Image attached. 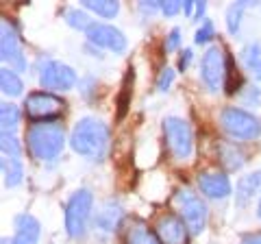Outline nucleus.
I'll list each match as a JSON object with an SVG mask.
<instances>
[{"mask_svg": "<svg viewBox=\"0 0 261 244\" xmlns=\"http://www.w3.org/2000/svg\"><path fill=\"white\" fill-rule=\"evenodd\" d=\"M72 151L89 159H102L109 149V129L96 118H83L76 122L70 135Z\"/></svg>", "mask_w": 261, "mask_h": 244, "instance_id": "nucleus-1", "label": "nucleus"}, {"mask_svg": "<svg viewBox=\"0 0 261 244\" xmlns=\"http://www.w3.org/2000/svg\"><path fill=\"white\" fill-rule=\"evenodd\" d=\"M27 144L31 155L39 161H50L61 155L65 146V135L63 127L57 122H37L29 129Z\"/></svg>", "mask_w": 261, "mask_h": 244, "instance_id": "nucleus-2", "label": "nucleus"}, {"mask_svg": "<svg viewBox=\"0 0 261 244\" xmlns=\"http://www.w3.org/2000/svg\"><path fill=\"white\" fill-rule=\"evenodd\" d=\"M94 194L81 188L70 197L68 207H65V229L70 238H83L87 231V221L92 216Z\"/></svg>", "mask_w": 261, "mask_h": 244, "instance_id": "nucleus-3", "label": "nucleus"}, {"mask_svg": "<svg viewBox=\"0 0 261 244\" xmlns=\"http://www.w3.org/2000/svg\"><path fill=\"white\" fill-rule=\"evenodd\" d=\"M220 125L235 140H255L261 135V120L240 107H226L220 113Z\"/></svg>", "mask_w": 261, "mask_h": 244, "instance_id": "nucleus-4", "label": "nucleus"}, {"mask_svg": "<svg viewBox=\"0 0 261 244\" xmlns=\"http://www.w3.org/2000/svg\"><path fill=\"white\" fill-rule=\"evenodd\" d=\"M176 203L178 209H181V218L187 225L190 233H200L207 227V205L202 203L190 188H183L176 192Z\"/></svg>", "mask_w": 261, "mask_h": 244, "instance_id": "nucleus-5", "label": "nucleus"}, {"mask_svg": "<svg viewBox=\"0 0 261 244\" xmlns=\"http://www.w3.org/2000/svg\"><path fill=\"white\" fill-rule=\"evenodd\" d=\"M163 133H166V142L176 159H187L192 155L194 137H192L190 125L183 118H176V116L166 118L163 120Z\"/></svg>", "mask_w": 261, "mask_h": 244, "instance_id": "nucleus-6", "label": "nucleus"}, {"mask_svg": "<svg viewBox=\"0 0 261 244\" xmlns=\"http://www.w3.org/2000/svg\"><path fill=\"white\" fill-rule=\"evenodd\" d=\"M200 75L211 92H220V89L224 87V81L228 77V61L220 46H211L209 51L202 55Z\"/></svg>", "mask_w": 261, "mask_h": 244, "instance_id": "nucleus-7", "label": "nucleus"}, {"mask_svg": "<svg viewBox=\"0 0 261 244\" xmlns=\"http://www.w3.org/2000/svg\"><path fill=\"white\" fill-rule=\"evenodd\" d=\"M24 107H27L29 118L37 120V122H53L55 118L61 116L63 101L50 92H33L27 96Z\"/></svg>", "mask_w": 261, "mask_h": 244, "instance_id": "nucleus-8", "label": "nucleus"}, {"mask_svg": "<svg viewBox=\"0 0 261 244\" xmlns=\"http://www.w3.org/2000/svg\"><path fill=\"white\" fill-rule=\"evenodd\" d=\"M39 83L44 89H59L68 92L76 85V72L61 61H46L39 72Z\"/></svg>", "mask_w": 261, "mask_h": 244, "instance_id": "nucleus-9", "label": "nucleus"}, {"mask_svg": "<svg viewBox=\"0 0 261 244\" xmlns=\"http://www.w3.org/2000/svg\"><path fill=\"white\" fill-rule=\"evenodd\" d=\"M0 57H3L5 63H9V66L15 68L18 72L27 70V59H24V55H22L18 33H15L13 24L9 20L0 22Z\"/></svg>", "mask_w": 261, "mask_h": 244, "instance_id": "nucleus-10", "label": "nucleus"}, {"mask_svg": "<svg viewBox=\"0 0 261 244\" xmlns=\"http://www.w3.org/2000/svg\"><path fill=\"white\" fill-rule=\"evenodd\" d=\"M87 39L100 48H107L113 53H122L126 48V37L120 29L111 27V24H102V22H94L92 27L87 29Z\"/></svg>", "mask_w": 261, "mask_h": 244, "instance_id": "nucleus-11", "label": "nucleus"}, {"mask_svg": "<svg viewBox=\"0 0 261 244\" xmlns=\"http://www.w3.org/2000/svg\"><path fill=\"white\" fill-rule=\"evenodd\" d=\"M157 231L161 244H187L190 240V229L183 223V218H178L174 214H166L157 221Z\"/></svg>", "mask_w": 261, "mask_h": 244, "instance_id": "nucleus-12", "label": "nucleus"}, {"mask_svg": "<svg viewBox=\"0 0 261 244\" xmlns=\"http://www.w3.org/2000/svg\"><path fill=\"white\" fill-rule=\"evenodd\" d=\"M198 188L209 199H226L231 194V181L222 173H202L198 175Z\"/></svg>", "mask_w": 261, "mask_h": 244, "instance_id": "nucleus-13", "label": "nucleus"}, {"mask_svg": "<svg viewBox=\"0 0 261 244\" xmlns=\"http://www.w3.org/2000/svg\"><path fill=\"white\" fill-rule=\"evenodd\" d=\"M39 227L37 218L31 214H20L15 218V235H13V244H37L39 242Z\"/></svg>", "mask_w": 261, "mask_h": 244, "instance_id": "nucleus-14", "label": "nucleus"}, {"mask_svg": "<svg viewBox=\"0 0 261 244\" xmlns=\"http://www.w3.org/2000/svg\"><path fill=\"white\" fill-rule=\"evenodd\" d=\"M124 242L126 244H161L157 231H152L148 225L140 218H133L124 231Z\"/></svg>", "mask_w": 261, "mask_h": 244, "instance_id": "nucleus-15", "label": "nucleus"}, {"mask_svg": "<svg viewBox=\"0 0 261 244\" xmlns=\"http://www.w3.org/2000/svg\"><path fill=\"white\" fill-rule=\"evenodd\" d=\"M259 192H261V170L240 179L238 188H235V203H238L240 207H246Z\"/></svg>", "mask_w": 261, "mask_h": 244, "instance_id": "nucleus-16", "label": "nucleus"}, {"mask_svg": "<svg viewBox=\"0 0 261 244\" xmlns=\"http://www.w3.org/2000/svg\"><path fill=\"white\" fill-rule=\"evenodd\" d=\"M120 221H122V207L118 205V203H113V201H107L102 205V209L96 214V227L98 229H102L105 233L116 231Z\"/></svg>", "mask_w": 261, "mask_h": 244, "instance_id": "nucleus-17", "label": "nucleus"}, {"mask_svg": "<svg viewBox=\"0 0 261 244\" xmlns=\"http://www.w3.org/2000/svg\"><path fill=\"white\" fill-rule=\"evenodd\" d=\"M218 157H220V164H222L226 170H238L244 166V161H246L244 151L233 142H220L218 144Z\"/></svg>", "mask_w": 261, "mask_h": 244, "instance_id": "nucleus-18", "label": "nucleus"}, {"mask_svg": "<svg viewBox=\"0 0 261 244\" xmlns=\"http://www.w3.org/2000/svg\"><path fill=\"white\" fill-rule=\"evenodd\" d=\"M242 61H244V68H246L257 81H261V44L259 42L244 46Z\"/></svg>", "mask_w": 261, "mask_h": 244, "instance_id": "nucleus-19", "label": "nucleus"}, {"mask_svg": "<svg viewBox=\"0 0 261 244\" xmlns=\"http://www.w3.org/2000/svg\"><path fill=\"white\" fill-rule=\"evenodd\" d=\"M3 177H5V185H9V188L20 185L22 177H24L22 161L18 157H7V155H3Z\"/></svg>", "mask_w": 261, "mask_h": 244, "instance_id": "nucleus-20", "label": "nucleus"}, {"mask_svg": "<svg viewBox=\"0 0 261 244\" xmlns=\"http://www.w3.org/2000/svg\"><path fill=\"white\" fill-rule=\"evenodd\" d=\"M0 89H3L5 96H20L24 85H22V79L18 77V72L9 68L0 70Z\"/></svg>", "mask_w": 261, "mask_h": 244, "instance_id": "nucleus-21", "label": "nucleus"}, {"mask_svg": "<svg viewBox=\"0 0 261 244\" xmlns=\"http://www.w3.org/2000/svg\"><path fill=\"white\" fill-rule=\"evenodd\" d=\"M250 7H255V3H246V0H242V3H235L228 7L226 11V29L228 33L235 35L240 31V24H242V13L244 9H250Z\"/></svg>", "mask_w": 261, "mask_h": 244, "instance_id": "nucleus-22", "label": "nucleus"}, {"mask_svg": "<svg viewBox=\"0 0 261 244\" xmlns=\"http://www.w3.org/2000/svg\"><path fill=\"white\" fill-rule=\"evenodd\" d=\"M81 5L89 11H94L96 15H102V18H113L120 11V5L116 0H83Z\"/></svg>", "mask_w": 261, "mask_h": 244, "instance_id": "nucleus-23", "label": "nucleus"}, {"mask_svg": "<svg viewBox=\"0 0 261 244\" xmlns=\"http://www.w3.org/2000/svg\"><path fill=\"white\" fill-rule=\"evenodd\" d=\"M20 122V109L15 105L5 103L0 107V125H3V133H15Z\"/></svg>", "mask_w": 261, "mask_h": 244, "instance_id": "nucleus-24", "label": "nucleus"}, {"mask_svg": "<svg viewBox=\"0 0 261 244\" xmlns=\"http://www.w3.org/2000/svg\"><path fill=\"white\" fill-rule=\"evenodd\" d=\"M65 22H68L72 29L85 31V33H87V29L94 24V20H89V15H87V13L79 11V9H68V11H65Z\"/></svg>", "mask_w": 261, "mask_h": 244, "instance_id": "nucleus-25", "label": "nucleus"}, {"mask_svg": "<svg viewBox=\"0 0 261 244\" xmlns=\"http://www.w3.org/2000/svg\"><path fill=\"white\" fill-rule=\"evenodd\" d=\"M0 149H3V155L7 157H18L22 155V146L18 142V137L15 133H3L0 135Z\"/></svg>", "mask_w": 261, "mask_h": 244, "instance_id": "nucleus-26", "label": "nucleus"}, {"mask_svg": "<svg viewBox=\"0 0 261 244\" xmlns=\"http://www.w3.org/2000/svg\"><path fill=\"white\" fill-rule=\"evenodd\" d=\"M211 37H214V22H211V20H205V22H202V27L196 31L194 42H196V44H207Z\"/></svg>", "mask_w": 261, "mask_h": 244, "instance_id": "nucleus-27", "label": "nucleus"}, {"mask_svg": "<svg viewBox=\"0 0 261 244\" xmlns=\"http://www.w3.org/2000/svg\"><path fill=\"white\" fill-rule=\"evenodd\" d=\"M128 79H133V70H130V75L126 77L124 85H122V94H120V111H118V118H124V113H126V105H128V99H130V87H128Z\"/></svg>", "mask_w": 261, "mask_h": 244, "instance_id": "nucleus-28", "label": "nucleus"}, {"mask_svg": "<svg viewBox=\"0 0 261 244\" xmlns=\"http://www.w3.org/2000/svg\"><path fill=\"white\" fill-rule=\"evenodd\" d=\"M172 81H174V70L172 68H163L159 79H157V89L159 92H166V89H170V85H172Z\"/></svg>", "mask_w": 261, "mask_h": 244, "instance_id": "nucleus-29", "label": "nucleus"}, {"mask_svg": "<svg viewBox=\"0 0 261 244\" xmlns=\"http://www.w3.org/2000/svg\"><path fill=\"white\" fill-rule=\"evenodd\" d=\"M178 44H181V29H172L170 31V35H168V39H166V51L168 53L176 51Z\"/></svg>", "mask_w": 261, "mask_h": 244, "instance_id": "nucleus-30", "label": "nucleus"}, {"mask_svg": "<svg viewBox=\"0 0 261 244\" xmlns=\"http://www.w3.org/2000/svg\"><path fill=\"white\" fill-rule=\"evenodd\" d=\"M183 9V3H178V0H168V3H161V11L166 15H174Z\"/></svg>", "mask_w": 261, "mask_h": 244, "instance_id": "nucleus-31", "label": "nucleus"}, {"mask_svg": "<svg viewBox=\"0 0 261 244\" xmlns=\"http://www.w3.org/2000/svg\"><path fill=\"white\" fill-rule=\"evenodd\" d=\"M140 9L144 13H152V11H161V3L159 0H154V3H142L140 5Z\"/></svg>", "mask_w": 261, "mask_h": 244, "instance_id": "nucleus-32", "label": "nucleus"}, {"mask_svg": "<svg viewBox=\"0 0 261 244\" xmlns=\"http://www.w3.org/2000/svg\"><path fill=\"white\" fill-rule=\"evenodd\" d=\"M190 61H192V51H183L181 59H178V70H187Z\"/></svg>", "mask_w": 261, "mask_h": 244, "instance_id": "nucleus-33", "label": "nucleus"}, {"mask_svg": "<svg viewBox=\"0 0 261 244\" xmlns=\"http://www.w3.org/2000/svg\"><path fill=\"white\" fill-rule=\"evenodd\" d=\"M240 244H261V233H250V235H246Z\"/></svg>", "mask_w": 261, "mask_h": 244, "instance_id": "nucleus-34", "label": "nucleus"}, {"mask_svg": "<svg viewBox=\"0 0 261 244\" xmlns=\"http://www.w3.org/2000/svg\"><path fill=\"white\" fill-rule=\"evenodd\" d=\"M194 5H196V3H192V0H187V3H183V11H185V15H187V18H192Z\"/></svg>", "mask_w": 261, "mask_h": 244, "instance_id": "nucleus-35", "label": "nucleus"}, {"mask_svg": "<svg viewBox=\"0 0 261 244\" xmlns=\"http://www.w3.org/2000/svg\"><path fill=\"white\" fill-rule=\"evenodd\" d=\"M205 9H207V5H205V3H196V18L200 20V15L205 13Z\"/></svg>", "mask_w": 261, "mask_h": 244, "instance_id": "nucleus-36", "label": "nucleus"}, {"mask_svg": "<svg viewBox=\"0 0 261 244\" xmlns=\"http://www.w3.org/2000/svg\"><path fill=\"white\" fill-rule=\"evenodd\" d=\"M259 218H261V201H259Z\"/></svg>", "mask_w": 261, "mask_h": 244, "instance_id": "nucleus-37", "label": "nucleus"}]
</instances>
